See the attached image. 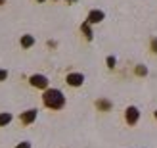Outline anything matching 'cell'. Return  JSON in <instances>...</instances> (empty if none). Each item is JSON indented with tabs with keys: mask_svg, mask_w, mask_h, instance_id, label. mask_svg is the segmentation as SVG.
I'll return each instance as SVG.
<instances>
[{
	"mask_svg": "<svg viewBox=\"0 0 157 148\" xmlns=\"http://www.w3.org/2000/svg\"><path fill=\"white\" fill-rule=\"evenodd\" d=\"M67 2H77V0H67Z\"/></svg>",
	"mask_w": 157,
	"mask_h": 148,
	"instance_id": "17",
	"label": "cell"
},
{
	"mask_svg": "<svg viewBox=\"0 0 157 148\" xmlns=\"http://www.w3.org/2000/svg\"><path fill=\"white\" fill-rule=\"evenodd\" d=\"M10 121H12V114L10 112H2V114H0V127H6Z\"/></svg>",
	"mask_w": 157,
	"mask_h": 148,
	"instance_id": "9",
	"label": "cell"
},
{
	"mask_svg": "<svg viewBox=\"0 0 157 148\" xmlns=\"http://www.w3.org/2000/svg\"><path fill=\"white\" fill-rule=\"evenodd\" d=\"M96 108L100 112H111V108H113V104L109 102L107 98H100V100H96Z\"/></svg>",
	"mask_w": 157,
	"mask_h": 148,
	"instance_id": "7",
	"label": "cell"
},
{
	"mask_svg": "<svg viewBox=\"0 0 157 148\" xmlns=\"http://www.w3.org/2000/svg\"><path fill=\"white\" fill-rule=\"evenodd\" d=\"M19 42H21L23 48H31V46L35 44V37H33V35H23Z\"/></svg>",
	"mask_w": 157,
	"mask_h": 148,
	"instance_id": "8",
	"label": "cell"
},
{
	"mask_svg": "<svg viewBox=\"0 0 157 148\" xmlns=\"http://www.w3.org/2000/svg\"><path fill=\"white\" fill-rule=\"evenodd\" d=\"M29 83H31V87H35V89H48V77L46 75H40V73H35V75H31L29 77Z\"/></svg>",
	"mask_w": 157,
	"mask_h": 148,
	"instance_id": "2",
	"label": "cell"
},
{
	"mask_svg": "<svg viewBox=\"0 0 157 148\" xmlns=\"http://www.w3.org/2000/svg\"><path fill=\"white\" fill-rule=\"evenodd\" d=\"M36 115H38V110H35V108H31V110H27V112H23L21 115H19V119H21V123L23 125H31L35 119H36Z\"/></svg>",
	"mask_w": 157,
	"mask_h": 148,
	"instance_id": "5",
	"label": "cell"
},
{
	"mask_svg": "<svg viewBox=\"0 0 157 148\" xmlns=\"http://www.w3.org/2000/svg\"><path fill=\"white\" fill-rule=\"evenodd\" d=\"M104 18H105V14L101 10H90L88 18H86V23H90V25H94V23H101Z\"/></svg>",
	"mask_w": 157,
	"mask_h": 148,
	"instance_id": "6",
	"label": "cell"
},
{
	"mask_svg": "<svg viewBox=\"0 0 157 148\" xmlns=\"http://www.w3.org/2000/svg\"><path fill=\"white\" fill-rule=\"evenodd\" d=\"M136 75H140V77L147 75V67L146 66H136Z\"/></svg>",
	"mask_w": 157,
	"mask_h": 148,
	"instance_id": "11",
	"label": "cell"
},
{
	"mask_svg": "<svg viewBox=\"0 0 157 148\" xmlns=\"http://www.w3.org/2000/svg\"><path fill=\"white\" fill-rule=\"evenodd\" d=\"M2 4H6V0H0V6H2Z\"/></svg>",
	"mask_w": 157,
	"mask_h": 148,
	"instance_id": "16",
	"label": "cell"
},
{
	"mask_svg": "<svg viewBox=\"0 0 157 148\" xmlns=\"http://www.w3.org/2000/svg\"><path fill=\"white\" fill-rule=\"evenodd\" d=\"M155 119H157V110H155Z\"/></svg>",
	"mask_w": 157,
	"mask_h": 148,
	"instance_id": "18",
	"label": "cell"
},
{
	"mask_svg": "<svg viewBox=\"0 0 157 148\" xmlns=\"http://www.w3.org/2000/svg\"><path fill=\"white\" fill-rule=\"evenodd\" d=\"M15 148H31V142H29V141H23V142H19Z\"/></svg>",
	"mask_w": 157,
	"mask_h": 148,
	"instance_id": "13",
	"label": "cell"
},
{
	"mask_svg": "<svg viewBox=\"0 0 157 148\" xmlns=\"http://www.w3.org/2000/svg\"><path fill=\"white\" fill-rule=\"evenodd\" d=\"M151 48H153V52H157V38H153V41H151Z\"/></svg>",
	"mask_w": 157,
	"mask_h": 148,
	"instance_id": "15",
	"label": "cell"
},
{
	"mask_svg": "<svg viewBox=\"0 0 157 148\" xmlns=\"http://www.w3.org/2000/svg\"><path fill=\"white\" fill-rule=\"evenodd\" d=\"M8 79V71L6 69H0V81H6Z\"/></svg>",
	"mask_w": 157,
	"mask_h": 148,
	"instance_id": "14",
	"label": "cell"
},
{
	"mask_svg": "<svg viewBox=\"0 0 157 148\" xmlns=\"http://www.w3.org/2000/svg\"><path fill=\"white\" fill-rule=\"evenodd\" d=\"M81 31H82V35L86 37V38H88V41H92V29H90V23H82V25H81Z\"/></svg>",
	"mask_w": 157,
	"mask_h": 148,
	"instance_id": "10",
	"label": "cell"
},
{
	"mask_svg": "<svg viewBox=\"0 0 157 148\" xmlns=\"http://www.w3.org/2000/svg\"><path fill=\"white\" fill-rule=\"evenodd\" d=\"M65 83L69 85V87H81V85L84 83V75L82 73H67Z\"/></svg>",
	"mask_w": 157,
	"mask_h": 148,
	"instance_id": "4",
	"label": "cell"
},
{
	"mask_svg": "<svg viewBox=\"0 0 157 148\" xmlns=\"http://www.w3.org/2000/svg\"><path fill=\"white\" fill-rule=\"evenodd\" d=\"M42 102L50 110H61L65 106V96L59 89H46L42 94Z\"/></svg>",
	"mask_w": 157,
	"mask_h": 148,
	"instance_id": "1",
	"label": "cell"
},
{
	"mask_svg": "<svg viewBox=\"0 0 157 148\" xmlns=\"http://www.w3.org/2000/svg\"><path fill=\"white\" fill-rule=\"evenodd\" d=\"M124 119H127L128 125H136L138 119H140V110L136 106H128L127 110H124Z\"/></svg>",
	"mask_w": 157,
	"mask_h": 148,
	"instance_id": "3",
	"label": "cell"
},
{
	"mask_svg": "<svg viewBox=\"0 0 157 148\" xmlns=\"http://www.w3.org/2000/svg\"><path fill=\"white\" fill-rule=\"evenodd\" d=\"M115 64H117V60H115V56H107V67H115Z\"/></svg>",
	"mask_w": 157,
	"mask_h": 148,
	"instance_id": "12",
	"label": "cell"
},
{
	"mask_svg": "<svg viewBox=\"0 0 157 148\" xmlns=\"http://www.w3.org/2000/svg\"><path fill=\"white\" fill-rule=\"evenodd\" d=\"M38 2H46V0H38Z\"/></svg>",
	"mask_w": 157,
	"mask_h": 148,
	"instance_id": "19",
	"label": "cell"
}]
</instances>
